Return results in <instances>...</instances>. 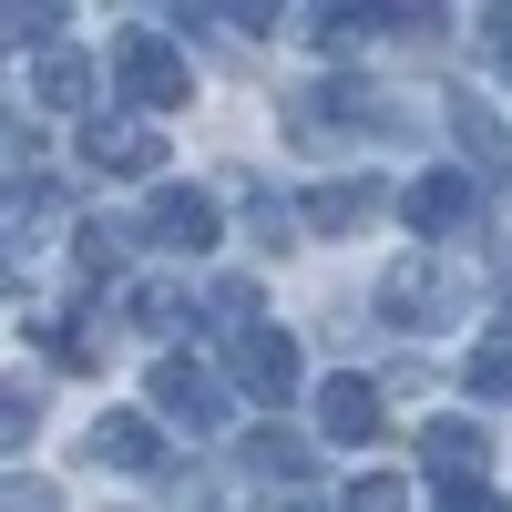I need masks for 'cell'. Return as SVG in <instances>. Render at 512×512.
I'll use <instances>...</instances> for the list:
<instances>
[{
    "label": "cell",
    "instance_id": "6da1fadb",
    "mask_svg": "<svg viewBox=\"0 0 512 512\" xmlns=\"http://www.w3.org/2000/svg\"><path fill=\"white\" fill-rule=\"evenodd\" d=\"M113 93L134 103L144 123H154V113H175V103L195 93V72H185V52H175V31H154V21H144V31H123V41H113Z\"/></svg>",
    "mask_w": 512,
    "mask_h": 512
},
{
    "label": "cell",
    "instance_id": "7a4b0ae2",
    "mask_svg": "<svg viewBox=\"0 0 512 512\" xmlns=\"http://www.w3.org/2000/svg\"><path fill=\"white\" fill-rule=\"evenodd\" d=\"M359 123H369V82H308V93L287 103V144L328 154V144H349Z\"/></svg>",
    "mask_w": 512,
    "mask_h": 512
},
{
    "label": "cell",
    "instance_id": "3957f363",
    "mask_svg": "<svg viewBox=\"0 0 512 512\" xmlns=\"http://www.w3.org/2000/svg\"><path fill=\"white\" fill-rule=\"evenodd\" d=\"M82 164L93 175H164V134L144 113H93L82 123Z\"/></svg>",
    "mask_w": 512,
    "mask_h": 512
},
{
    "label": "cell",
    "instance_id": "277c9868",
    "mask_svg": "<svg viewBox=\"0 0 512 512\" xmlns=\"http://www.w3.org/2000/svg\"><path fill=\"white\" fill-rule=\"evenodd\" d=\"M154 410L164 420H185V431H226V379L205 369V359H154Z\"/></svg>",
    "mask_w": 512,
    "mask_h": 512
},
{
    "label": "cell",
    "instance_id": "5b68a950",
    "mask_svg": "<svg viewBox=\"0 0 512 512\" xmlns=\"http://www.w3.org/2000/svg\"><path fill=\"white\" fill-rule=\"evenodd\" d=\"M236 390H246L256 410H287L297 390H308V369H297V338H287V328L236 338Z\"/></svg>",
    "mask_w": 512,
    "mask_h": 512
},
{
    "label": "cell",
    "instance_id": "8992f818",
    "mask_svg": "<svg viewBox=\"0 0 512 512\" xmlns=\"http://www.w3.org/2000/svg\"><path fill=\"white\" fill-rule=\"evenodd\" d=\"M144 236H154L164 256H205V246L226 236V216H216V195H205V185H164V195L144 205Z\"/></svg>",
    "mask_w": 512,
    "mask_h": 512
},
{
    "label": "cell",
    "instance_id": "52a82bcc",
    "mask_svg": "<svg viewBox=\"0 0 512 512\" xmlns=\"http://www.w3.org/2000/svg\"><path fill=\"white\" fill-rule=\"evenodd\" d=\"M400 216H410L420 236H451V226H472V216H482V185L461 175V164H431V175H410V185H400Z\"/></svg>",
    "mask_w": 512,
    "mask_h": 512
},
{
    "label": "cell",
    "instance_id": "ba28073f",
    "mask_svg": "<svg viewBox=\"0 0 512 512\" xmlns=\"http://www.w3.org/2000/svg\"><path fill=\"white\" fill-rule=\"evenodd\" d=\"M461 308V287L431 267V256H420V267H390V277H379V318H390V328H441Z\"/></svg>",
    "mask_w": 512,
    "mask_h": 512
},
{
    "label": "cell",
    "instance_id": "9c48e42d",
    "mask_svg": "<svg viewBox=\"0 0 512 512\" xmlns=\"http://www.w3.org/2000/svg\"><path fill=\"white\" fill-rule=\"evenodd\" d=\"M379 420H390V410H379V379H349V369H338V379H318V431H328L338 451L379 441Z\"/></svg>",
    "mask_w": 512,
    "mask_h": 512
},
{
    "label": "cell",
    "instance_id": "30bf717a",
    "mask_svg": "<svg viewBox=\"0 0 512 512\" xmlns=\"http://www.w3.org/2000/svg\"><path fill=\"white\" fill-rule=\"evenodd\" d=\"M379 205H400V195H379V175H328V185L308 195V226H318V236H359Z\"/></svg>",
    "mask_w": 512,
    "mask_h": 512
},
{
    "label": "cell",
    "instance_id": "8fae6325",
    "mask_svg": "<svg viewBox=\"0 0 512 512\" xmlns=\"http://www.w3.org/2000/svg\"><path fill=\"white\" fill-rule=\"evenodd\" d=\"M93 461H113V472H164V431L144 410H103L93 420Z\"/></svg>",
    "mask_w": 512,
    "mask_h": 512
},
{
    "label": "cell",
    "instance_id": "7c38bea8",
    "mask_svg": "<svg viewBox=\"0 0 512 512\" xmlns=\"http://www.w3.org/2000/svg\"><path fill=\"white\" fill-rule=\"evenodd\" d=\"M93 62H82V52H41V72H31V103L41 113H82V103H93Z\"/></svg>",
    "mask_w": 512,
    "mask_h": 512
},
{
    "label": "cell",
    "instance_id": "4fadbf2b",
    "mask_svg": "<svg viewBox=\"0 0 512 512\" xmlns=\"http://www.w3.org/2000/svg\"><path fill=\"white\" fill-rule=\"evenodd\" d=\"M420 451H431L441 482H482V431H472V420H431V431H420Z\"/></svg>",
    "mask_w": 512,
    "mask_h": 512
},
{
    "label": "cell",
    "instance_id": "5bb4252c",
    "mask_svg": "<svg viewBox=\"0 0 512 512\" xmlns=\"http://www.w3.org/2000/svg\"><path fill=\"white\" fill-rule=\"evenodd\" d=\"M461 379H472V400H512V308L482 328V349H472V369H461Z\"/></svg>",
    "mask_w": 512,
    "mask_h": 512
},
{
    "label": "cell",
    "instance_id": "9a60e30c",
    "mask_svg": "<svg viewBox=\"0 0 512 512\" xmlns=\"http://www.w3.org/2000/svg\"><path fill=\"white\" fill-rule=\"evenodd\" d=\"M246 461H256L267 482H308V472H318V451L297 441V431H256V441H246Z\"/></svg>",
    "mask_w": 512,
    "mask_h": 512
},
{
    "label": "cell",
    "instance_id": "2e32d148",
    "mask_svg": "<svg viewBox=\"0 0 512 512\" xmlns=\"http://www.w3.org/2000/svg\"><path fill=\"white\" fill-rule=\"evenodd\" d=\"M451 134H461V144H472V154H492V164L512 154V134H502V113H492L482 93H451Z\"/></svg>",
    "mask_w": 512,
    "mask_h": 512
},
{
    "label": "cell",
    "instance_id": "e0dca14e",
    "mask_svg": "<svg viewBox=\"0 0 512 512\" xmlns=\"http://www.w3.org/2000/svg\"><path fill=\"white\" fill-rule=\"evenodd\" d=\"M195 308H185V287L175 277H154V287H134V328H154V338H175Z\"/></svg>",
    "mask_w": 512,
    "mask_h": 512
},
{
    "label": "cell",
    "instance_id": "ac0fdd59",
    "mask_svg": "<svg viewBox=\"0 0 512 512\" xmlns=\"http://www.w3.org/2000/svg\"><path fill=\"white\" fill-rule=\"evenodd\" d=\"M123 246H134L123 226H82V236H72V256H82V277H93V287H103V277H123Z\"/></svg>",
    "mask_w": 512,
    "mask_h": 512
},
{
    "label": "cell",
    "instance_id": "d6986e66",
    "mask_svg": "<svg viewBox=\"0 0 512 512\" xmlns=\"http://www.w3.org/2000/svg\"><path fill=\"white\" fill-rule=\"evenodd\" d=\"M369 31H379V11H308V41H318V52H359Z\"/></svg>",
    "mask_w": 512,
    "mask_h": 512
},
{
    "label": "cell",
    "instance_id": "ffe728a7",
    "mask_svg": "<svg viewBox=\"0 0 512 512\" xmlns=\"http://www.w3.org/2000/svg\"><path fill=\"white\" fill-rule=\"evenodd\" d=\"M338 512H410V482H400V472H359Z\"/></svg>",
    "mask_w": 512,
    "mask_h": 512
},
{
    "label": "cell",
    "instance_id": "44dd1931",
    "mask_svg": "<svg viewBox=\"0 0 512 512\" xmlns=\"http://www.w3.org/2000/svg\"><path fill=\"white\" fill-rule=\"evenodd\" d=\"M0 31H11V41H41V52H52V31H62V0H11V11H0Z\"/></svg>",
    "mask_w": 512,
    "mask_h": 512
},
{
    "label": "cell",
    "instance_id": "7402d4cb",
    "mask_svg": "<svg viewBox=\"0 0 512 512\" xmlns=\"http://www.w3.org/2000/svg\"><path fill=\"white\" fill-rule=\"evenodd\" d=\"M205 308H216L236 338H256V277H216V297H205Z\"/></svg>",
    "mask_w": 512,
    "mask_h": 512
},
{
    "label": "cell",
    "instance_id": "603a6c76",
    "mask_svg": "<svg viewBox=\"0 0 512 512\" xmlns=\"http://www.w3.org/2000/svg\"><path fill=\"white\" fill-rule=\"evenodd\" d=\"M31 420H41V390H21V379H11V390H0V431H11V451L31 441Z\"/></svg>",
    "mask_w": 512,
    "mask_h": 512
},
{
    "label": "cell",
    "instance_id": "cb8c5ba5",
    "mask_svg": "<svg viewBox=\"0 0 512 512\" xmlns=\"http://www.w3.org/2000/svg\"><path fill=\"white\" fill-rule=\"evenodd\" d=\"M431 512H502V502H492V482H441Z\"/></svg>",
    "mask_w": 512,
    "mask_h": 512
},
{
    "label": "cell",
    "instance_id": "d4e9b609",
    "mask_svg": "<svg viewBox=\"0 0 512 512\" xmlns=\"http://www.w3.org/2000/svg\"><path fill=\"white\" fill-rule=\"evenodd\" d=\"M0 502H11V512H52V482H41V472H11V492H0Z\"/></svg>",
    "mask_w": 512,
    "mask_h": 512
},
{
    "label": "cell",
    "instance_id": "484cf974",
    "mask_svg": "<svg viewBox=\"0 0 512 512\" xmlns=\"http://www.w3.org/2000/svg\"><path fill=\"white\" fill-rule=\"evenodd\" d=\"M482 41H492V72H512V11H492V21H482Z\"/></svg>",
    "mask_w": 512,
    "mask_h": 512
},
{
    "label": "cell",
    "instance_id": "4316f807",
    "mask_svg": "<svg viewBox=\"0 0 512 512\" xmlns=\"http://www.w3.org/2000/svg\"><path fill=\"white\" fill-rule=\"evenodd\" d=\"M277 512H338V502H308V492H297V502H277Z\"/></svg>",
    "mask_w": 512,
    "mask_h": 512
}]
</instances>
